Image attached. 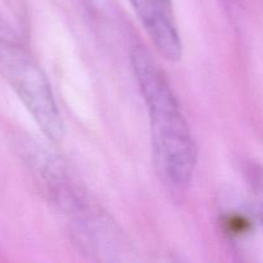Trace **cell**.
Listing matches in <instances>:
<instances>
[{
    "label": "cell",
    "instance_id": "3957f363",
    "mask_svg": "<svg viewBox=\"0 0 263 263\" xmlns=\"http://www.w3.org/2000/svg\"><path fill=\"white\" fill-rule=\"evenodd\" d=\"M156 50L170 62L182 57V41L172 0H128Z\"/></svg>",
    "mask_w": 263,
    "mask_h": 263
},
{
    "label": "cell",
    "instance_id": "7a4b0ae2",
    "mask_svg": "<svg viewBox=\"0 0 263 263\" xmlns=\"http://www.w3.org/2000/svg\"><path fill=\"white\" fill-rule=\"evenodd\" d=\"M0 73L44 135L51 141H61L66 127L50 82L15 36L0 40Z\"/></svg>",
    "mask_w": 263,
    "mask_h": 263
},
{
    "label": "cell",
    "instance_id": "5b68a950",
    "mask_svg": "<svg viewBox=\"0 0 263 263\" xmlns=\"http://www.w3.org/2000/svg\"><path fill=\"white\" fill-rule=\"evenodd\" d=\"M13 36L15 35L13 33V31L10 30L9 26H8V23L5 22L4 18L2 17V14H0V40H4V39H8V37H13Z\"/></svg>",
    "mask_w": 263,
    "mask_h": 263
},
{
    "label": "cell",
    "instance_id": "6da1fadb",
    "mask_svg": "<svg viewBox=\"0 0 263 263\" xmlns=\"http://www.w3.org/2000/svg\"><path fill=\"white\" fill-rule=\"evenodd\" d=\"M130 61L148 112L154 168L167 192L180 198L192 185L197 167L194 136L174 89L152 54L136 45Z\"/></svg>",
    "mask_w": 263,
    "mask_h": 263
},
{
    "label": "cell",
    "instance_id": "277c9868",
    "mask_svg": "<svg viewBox=\"0 0 263 263\" xmlns=\"http://www.w3.org/2000/svg\"><path fill=\"white\" fill-rule=\"evenodd\" d=\"M252 190H253V203H254V210H256V215L258 217L259 223L263 228V182L258 177H254L252 180Z\"/></svg>",
    "mask_w": 263,
    "mask_h": 263
}]
</instances>
